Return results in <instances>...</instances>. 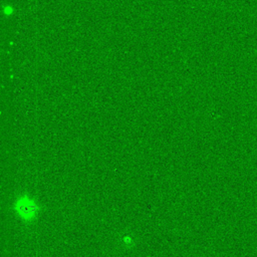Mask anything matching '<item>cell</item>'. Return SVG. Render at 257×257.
<instances>
[{"label": "cell", "instance_id": "obj_1", "mask_svg": "<svg viewBox=\"0 0 257 257\" xmlns=\"http://www.w3.org/2000/svg\"><path fill=\"white\" fill-rule=\"evenodd\" d=\"M14 210L18 218L23 222H31L36 218L39 212V205L29 195L22 194L15 200Z\"/></svg>", "mask_w": 257, "mask_h": 257}]
</instances>
